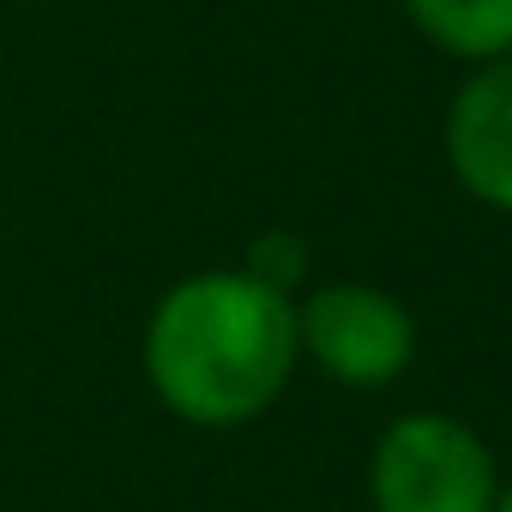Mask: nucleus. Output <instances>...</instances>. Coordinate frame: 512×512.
<instances>
[{
    "instance_id": "f257e3e1",
    "label": "nucleus",
    "mask_w": 512,
    "mask_h": 512,
    "mask_svg": "<svg viewBox=\"0 0 512 512\" xmlns=\"http://www.w3.org/2000/svg\"><path fill=\"white\" fill-rule=\"evenodd\" d=\"M296 356V302L253 272L181 278L145 332V374L157 398L199 428H235L278 404Z\"/></svg>"
},
{
    "instance_id": "f03ea898",
    "label": "nucleus",
    "mask_w": 512,
    "mask_h": 512,
    "mask_svg": "<svg viewBox=\"0 0 512 512\" xmlns=\"http://www.w3.org/2000/svg\"><path fill=\"white\" fill-rule=\"evenodd\" d=\"M374 512H494L500 470L488 440L446 410L398 416L368 458Z\"/></svg>"
},
{
    "instance_id": "7ed1b4c3",
    "label": "nucleus",
    "mask_w": 512,
    "mask_h": 512,
    "mask_svg": "<svg viewBox=\"0 0 512 512\" xmlns=\"http://www.w3.org/2000/svg\"><path fill=\"white\" fill-rule=\"evenodd\" d=\"M296 344L314 368L350 392H380L410 374L416 362V320L380 284H320L296 308Z\"/></svg>"
},
{
    "instance_id": "20e7f679",
    "label": "nucleus",
    "mask_w": 512,
    "mask_h": 512,
    "mask_svg": "<svg viewBox=\"0 0 512 512\" xmlns=\"http://www.w3.org/2000/svg\"><path fill=\"white\" fill-rule=\"evenodd\" d=\"M446 163L458 187L512 217V55L470 67L446 115Z\"/></svg>"
},
{
    "instance_id": "39448f33",
    "label": "nucleus",
    "mask_w": 512,
    "mask_h": 512,
    "mask_svg": "<svg viewBox=\"0 0 512 512\" xmlns=\"http://www.w3.org/2000/svg\"><path fill=\"white\" fill-rule=\"evenodd\" d=\"M404 13L422 43L464 67L512 55V0H404Z\"/></svg>"
},
{
    "instance_id": "423d86ee",
    "label": "nucleus",
    "mask_w": 512,
    "mask_h": 512,
    "mask_svg": "<svg viewBox=\"0 0 512 512\" xmlns=\"http://www.w3.org/2000/svg\"><path fill=\"white\" fill-rule=\"evenodd\" d=\"M241 272H253L260 284H272V290L290 296V284H302V247H296V235H266Z\"/></svg>"
},
{
    "instance_id": "0eeeda50",
    "label": "nucleus",
    "mask_w": 512,
    "mask_h": 512,
    "mask_svg": "<svg viewBox=\"0 0 512 512\" xmlns=\"http://www.w3.org/2000/svg\"><path fill=\"white\" fill-rule=\"evenodd\" d=\"M494 512H512V482L500 488V500H494Z\"/></svg>"
}]
</instances>
